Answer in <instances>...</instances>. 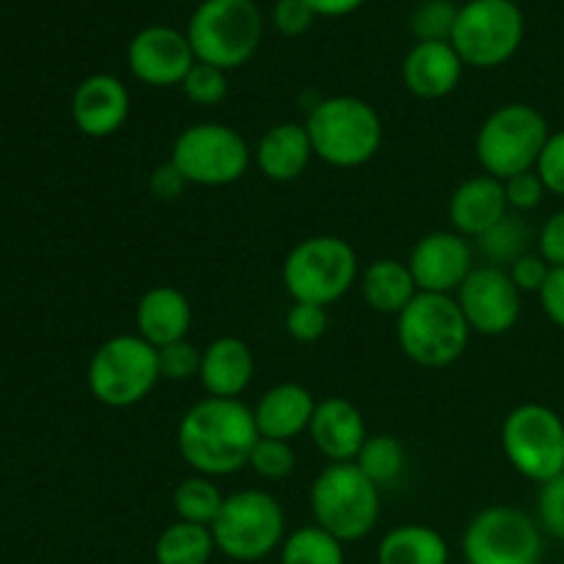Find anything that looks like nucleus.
<instances>
[{"label":"nucleus","instance_id":"obj_1","mask_svg":"<svg viewBox=\"0 0 564 564\" xmlns=\"http://www.w3.org/2000/svg\"><path fill=\"white\" fill-rule=\"evenodd\" d=\"M259 441L253 408L242 400L204 397L193 402L176 427V452L193 474L224 479L248 468Z\"/></svg>","mask_w":564,"mask_h":564},{"label":"nucleus","instance_id":"obj_2","mask_svg":"<svg viewBox=\"0 0 564 564\" xmlns=\"http://www.w3.org/2000/svg\"><path fill=\"white\" fill-rule=\"evenodd\" d=\"M306 132L314 158L330 169H361L383 147V119L361 97H325L308 110Z\"/></svg>","mask_w":564,"mask_h":564},{"label":"nucleus","instance_id":"obj_3","mask_svg":"<svg viewBox=\"0 0 564 564\" xmlns=\"http://www.w3.org/2000/svg\"><path fill=\"white\" fill-rule=\"evenodd\" d=\"M308 507L319 529L341 543H361L380 523V488L356 463H325L308 488Z\"/></svg>","mask_w":564,"mask_h":564},{"label":"nucleus","instance_id":"obj_4","mask_svg":"<svg viewBox=\"0 0 564 564\" xmlns=\"http://www.w3.org/2000/svg\"><path fill=\"white\" fill-rule=\"evenodd\" d=\"M358 275L361 262L356 248L339 235H312L295 242L281 268V281L292 301L325 308L358 286Z\"/></svg>","mask_w":564,"mask_h":564},{"label":"nucleus","instance_id":"obj_5","mask_svg":"<svg viewBox=\"0 0 564 564\" xmlns=\"http://www.w3.org/2000/svg\"><path fill=\"white\" fill-rule=\"evenodd\" d=\"M286 512L270 490L242 488L226 494L213 523L218 554L237 564H253L281 551L286 540Z\"/></svg>","mask_w":564,"mask_h":564},{"label":"nucleus","instance_id":"obj_6","mask_svg":"<svg viewBox=\"0 0 564 564\" xmlns=\"http://www.w3.org/2000/svg\"><path fill=\"white\" fill-rule=\"evenodd\" d=\"M471 336L455 295L419 292L397 317L400 350L422 369H444L460 361Z\"/></svg>","mask_w":564,"mask_h":564},{"label":"nucleus","instance_id":"obj_7","mask_svg":"<svg viewBox=\"0 0 564 564\" xmlns=\"http://www.w3.org/2000/svg\"><path fill=\"white\" fill-rule=\"evenodd\" d=\"M551 138L549 119L534 105L507 102L479 124L474 154L482 174L510 180L523 171L538 169L545 143Z\"/></svg>","mask_w":564,"mask_h":564},{"label":"nucleus","instance_id":"obj_8","mask_svg":"<svg viewBox=\"0 0 564 564\" xmlns=\"http://www.w3.org/2000/svg\"><path fill=\"white\" fill-rule=\"evenodd\" d=\"M158 347L138 334H119L94 350L86 369V383L94 400L113 411L135 408L160 383Z\"/></svg>","mask_w":564,"mask_h":564},{"label":"nucleus","instance_id":"obj_9","mask_svg":"<svg viewBox=\"0 0 564 564\" xmlns=\"http://www.w3.org/2000/svg\"><path fill=\"white\" fill-rule=\"evenodd\" d=\"M187 42L202 64L237 69L262 44V14L253 0H204L191 17Z\"/></svg>","mask_w":564,"mask_h":564},{"label":"nucleus","instance_id":"obj_10","mask_svg":"<svg viewBox=\"0 0 564 564\" xmlns=\"http://www.w3.org/2000/svg\"><path fill=\"white\" fill-rule=\"evenodd\" d=\"M169 160L191 185L229 187L253 165V147L231 124L196 121L174 138Z\"/></svg>","mask_w":564,"mask_h":564},{"label":"nucleus","instance_id":"obj_11","mask_svg":"<svg viewBox=\"0 0 564 564\" xmlns=\"http://www.w3.org/2000/svg\"><path fill=\"white\" fill-rule=\"evenodd\" d=\"M501 452L523 479L551 482L564 474V419L543 402L516 405L501 422Z\"/></svg>","mask_w":564,"mask_h":564},{"label":"nucleus","instance_id":"obj_12","mask_svg":"<svg viewBox=\"0 0 564 564\" xmlns=\"http://www.w3.org/2000/svg\"><path fill=\"white\" fill-rule=\"evenodd\" d=\"M545 532L534 516L512 505H490L463 532L466 564H540Z\"/></svg>","mask_w":564,"mask_h":564},{"label":"nucleus","instance_id":"obj_13","mask_svg":"<svg viewBox=\"0 0 564 564\" xmlns=\"http://www.w3.org/2000/svg\"><path fill=\"white\" fill-rule=\"evenodd\" d=\"M452 47L466 66L494 69L507 64L523 42V14L512 0H468L457 11Z\"/></svg>","mask_w":564,"mask_h":564},{"label":"nucleus","instance_id":"obj_14","mask_svg":"<svg viewBox=\"0 0 564 564\" xmlns=\"http://www.w3.org/2000/svg\"><path fill=\"white\" fill-rule=\"evenodd\" d=\"M455 297L471 334L490 339L510 334L523 312L521 290L512 284L505 268L494 264H477Z\"/></svg>","mask_w":564,"mask_h":564},{"label":"nucleus","instance_id":"obj_15","mask_svg":"<svg viewBox=\"0 0 564 564\" xmlns=\"http://www.w3.org/2000/svg\"><path fill=\"white\" fill-rule=\"evenodd\" d=\"M405 262L416 279L419 292L455 295L477 268V251L474 242L455 229H435L413 242Z\"/></svg>","mask_w":564,"mask_h":564},{"label":"nucleus","instance_id":"obj_16","mask_svg":"<svg viewBox=\"0 0 564 564\" xmlns=\"http://www.w3.org/2000/svg\"><path fill=\"white\" fill-rule=\"evenodd\" d=\"M127 64L141 83L154 88L182 86L187 72L196 64L187 33L165 25L143 28L127 47Z\"/></svg>","mask_w":564,"mask_h":564},{"label":"nucleus","instance_id":"obj_17","mask_svg":"<svg viewBox=\"0 0 564 564\" xmlns=\"http://www.w3.org/2000/svg\"><path fill=\"white\" fill-rule=\"evenodd\" d=\"M132 99L116 75H91L72 94V121L86 138L116 135L130 119Z\"/></svg>","mask_w":564,"mask_h":564},{"label":"nucleus","instance_id":"obj_18","mask_svg":"<svg viewBox=\"0 0 564 564\" xmlns=\"http://www.w3.org/2000/svg\"><path fill=\"white\" fill-rule=\"evenodd\" d=\"M308 438L328 463H356L358 452L369 438L367 419L356 402L345 397H325L317 400Z\"/></svg>","mask_w":564,"mask_h":564},{"label":"nucleus","instance_id":"obj_19","mask_svg":"<svg viewBox=\"0 0 564 564\" xmlns=\"http://www.w3.org/2000/svg\"><path fill=\"white\" fill-rule=\"evenodd\" d=\"M507 213H510V204L505 196V182L490 174L468 176L452 191L449 204H446L449 229L471 242L494 229Z\"/></svg>","mask_w":564,"mask_h":564},{"label":"nucleus","instance_id":"obj_20","mask_svg":"<svg viewBox=\"0 0 564 564\" xmlns=\"http://www.w3.org/2000/svg\"><path fill=\"white\" fill-rule=\"evenodd\" d=\"M257 375V358L251 345L240 336H218L202 347V369L198 383L207 397L218 400H240Z\"/></svg>","mask_w":564,"mask_h":564},{"label":"nucleus","instance_id":"obj_21","mask_svg":"<svg viewBox=\"0 0 564 564\" xmlns=\"http://www.w3.org/2000/svg\"><path fill=\"white\" fill-rule=\"evenodd\" d=\"M314 411H317V400H314L312 389L295 380H284L264 391L253 405V419H257V430L262 438L275 441H295L301 435H308L312 427Z\"/></svg>","mask_w":564,"mask_h":564},{"label":"nucleus","instance_id":"obj_22","mask_svg":"<svg viewBox=\"0 0 564 564\" xmlns=\"http://www.w3.org/2000/svg\"><path fill=\"white\" fill-rule=\"evenodd\" d=\"M312 160L314 149L303 121L270 124L259 135L257 147H253V165L262 171L264 180L279 182V185H290V182L301 180L308 165H312Z\"/></svg>","mask_w":564,"mask_h":564},{"label":"nucleus","instance_id":"obj_23","mask_svg":"<svg viewBox=\"0 0 564 564\" xmlns=\"http://www.w3.org/2000/svg\"><path fill=\"white\" fill-rule=\"evenodd\" d=\"M191 297L171 284L149 286L135 306V334L152 347H165L191 336Z\"/></svg>","mask_w":564,"mask_h":564},{"label":"nucleus","instance_id":"obj_24","mask_svg":"<svg viewBox=\"0 0 564 564\" xmlns=\"http://www.w3.org/2000/svg\"><path fill=\"white\" fill-rule=\"evenodd\" d=\"M463 66L452 42H416L402 64V80L413 97L444 99L460 86Z\"/></svg>","mask_w":564,"mask_h":564},{"label":"nucleus","instance_id":"obj_25","mask_svg":"<svg viewBox=\"0 0 564 564\" xmlns=\"http://www.w3.org/2000/svg\"><path fill=\"white\" fill-rule=\"evenodd\" d=\"M358 292L372 312L400 317L408 303L419 295L416 279L402 259L380 257L372 264L361 268L358 275Z\"/></svg>","mask_w":564,"mask_h":564},{"label":"nucleus","instance_id":"obj_26","mask_svg":"<svg viewBox=\"0 0 564 564\" xmlns=\"http://www.w3.org/2000/svg\"><path fill=\"white\" fill-rule=\"evenodd\" d=\"M444 534L427 523H400L378 543V564H449Z\"/></svg>","mask_w":564,"mask_h":564},{"label":"nucleus","instance_id":"obj_27","mask_svg":"<svg viewBox=\"0 0 564 564\" xmlns=\"http://www.w3.org/2000/svg\"><path fill=\"white\" fill-rule=\"evenodd\" d=\"M538 246V235L532 231L529 220L518 213H507L490 231L474 240V251L482 257V264L494 268H510L518 259L527 257Z\"/></svg>","mask_w":564,"mask_h":564},{"label":"nucleus","instance_id":"obj_28","mask_svg":"<svg viewBox=\"0 0 564 564\" xmlns=\"http://www.w3.org/2000/svg\"><path fill=\"white\" fill-rule=\"evenodd\" d=\"M215 545L213 529L198 523L174 521L154 540V562L158 564H213Z\"/></svg>","mask_w":564,"mask_h":564},{"label":"nucleus","instance_id":"obj_29","mask_svg":"<svg viewBox=\"0 0 564 564\" xmlns=\"http://www.w3.org/2000/svg\"><path fill=\"white\" fill-rule=\"evenodd\" d=\"M226 494L220 490L218 479L204 477V474H187L180 479L171 494V507H174L176 521L198 523V527L213 529L215 518L220 516Z\"/></svg>","mask_w":564,"mask_h":564},{"label":"nucleus","instance_id":"obj_30","mask_svg":"<svg viewBox=\"0 0 564 564\" xmlns=\"http://www.w3.org/2000/svg\"><path fill=\"white\" fill-rule=\"evenodd\" d=\"M279 564H345V543L317 523H308L286 534Z\"/></svg>","mask_w":564,"mask_h":564},{"label":"nucleus","instance_id":"obj_31","mask_svg":"<svg viewBox=\"0 0 564 564\" xmlns=\"http://www.w3.org/2000/svg\"><path fill=\"white\" fill-rule=\"evenodd\" d=\"M405 463V446H402L400 438H394V435L389 433L369 435L367 444L361 446V452H358L356 457V466L361 468L380 490L389 488V485H394L397 479L402 477Z\"/></svg>","mask_w":564,"mask_h":564},{"label":"nucleus","instance_id":"obj_32","mask_svg":"<svg viewBox=\"0 0 564 564\" xmlns=\"http://www.w3.org/2000/svg\"><path fill=\"white\" fill-rule=\"evenodd\" d=\"M295 466L297 455L290 441L262 438V435H259L257 446H253L251 457H248V468L259 479H268V482H281V479H286L295 471Z\"/></svg>","mask_w":564,"mask_h":564},{"label":"nucleus","instance_id":"obj_33","mask_svg":"<svg viewBox=\"0 0 564 564\" xmlns=\"http://www.w3.org/2000/svg\"><path fill=\"white\" fill-rule=\"evenodd\" d=\"M180 88L187 97V102L198 105V108H215V105L224 102L226 94H229V77H226V72L218 69V66L196 61Z\"/></svg>","mask_w":564,"mask_h":564},{"label":"nucleus","instance_id":"obj_34","mask_svg":"<svg viewBox=\"0 0 564 564\" xmlns=\"http://www.w3.org/2000/svg\"><path fill=\"white\" fill-rule=\"evenodd\" d=\"M457 6L452 0H424L413 11L411 28L419 42H449L457 22Z\"/></svg>","mask_w":564,"mask_h":564},{"label":"nucleus","instance_id":"obj_35","mask_svg":"<svg viewBox=\"0 0 564 564\" xmlns=\"http://www.w3.org/2000/svg\"><path fill=\"white\" fill-rule=\"evenodd\" d=\"M330 314L325 306L317 303H295L286 308L284 314V330L290 334L292 341L297 345H314V341L323 339L328 334Z\"/></svg>","mask_w":564,"mask_h":564},{"label":"nucleus","instance_id":"obj_36","mask_svg":"<svg viewBox=\"0 0 564 564\" xmlns=\"http://www.w3.org/2000/svg\"><path fill=\"white\" fill-rule=\"evenodd\" d=\"M158 364L160 378L174 380V383H185V380L198 378V369H202V347L193 345L191 339L174 341V345L160 347Z\"/></svg>","mask_w":564,"mask_h":564},{"label":"nucleus","instance_id":"obj_37","mask_svg":"<svg viewBox=\"0 0 564 564\" xmlns=\"http://www.w3.org/2000/svg\"><path fill=\"white\" fill-rule=\"evenodd\" d=\"M538 521L545 534L564 543V474L551 479V482L540 485Z\"/></svg>","mask_w":564,"mask_h":564},{"label":"nucleus","instance_id":"obj_38","mask_svg":"<svg viewBox=\"0 0 564 564\" xmlns=\"http://www.w3.org/2000/svg\"><path fill=\"white\" fill-rule=\"evenodd\" d=\"M505 196L510 204V213L529 215L543 204V198L549 196L543 180H540L538 171H523V174L510 176L505 180Z\"/></svg>","mask_w":564,"mask_h":564},{"label":"nucleus","instance_id":"obj_39","mask_svg":"<svg viewBox=\"0 0 564 564\" xmlns=\"http://www.w3.org/2000/svg\"><path fill=\"white\" fill-rule=\"evenodd\" d=\"M543 180L545 191L551 196L564 198V130L551 132L549 143H545L543 154L538 160V169H534Z\"/></svg>","mask_w":564,"mask_h":564},{"label":"nucleus","instance_id":"obj_40","mask_svg":"<svg viewBox=\"0 0 564 564\" xmlns=\"http://www.w3.org/2000/svg\"><path fill=\"white\" fill-rule=\"evenodd\" d=\"M507 273H510L512 284L521 290V295H540V290H543L545 281H549L551 275V264L545 262L538 251H529L527 257H521L516 264H510Z\"/></svg>","mask_w":564,"mask_h":564},{"label":"nucleus","instance_id":"obj_41","mask_svg":"<svg viewBox=\"0 0 564 564\" xmlns=\"http://www.w3.org/2000/svg\"><path fill=\"white\" fill-rule=\"evenodd\" d=\"M534 251L551 264V268H564V209H556L554 215L543 220L538 229V246Z\"/></svg>","mask_w":564,"mask_h":564},{"label":"nucleus","instance_id":"obj_42","mask_svg":"<svg viewBox=\"0 0 564 564\" xmlns=\"http://www.w3.org/2000/svg\"><path fill=\"white\" fill-rule=\"evenodd\" d=\"M314 17L317 14H314L306 0H279L273 9V25L284 36H301L312 28Z\"/></svg>","mask_w":564,"mask_h":564},{"label":"nucleus","instance_id":"obj_43","mask_svg":"<svg viewBox=\"0 0 564 564\" xmlns=\"http://www.w3.org/2000/svg\"><path fill=\"white\" fill-rule=\"evenodd\" d=\"M187 187H191V182L182 176V171L176 169L171 160L160 163L158 169L152 171V176H149V191H152V196L160 198V202H176L180 196H185Z\"/></svg>","mask_w":564,"mask_h":564},{"label":"nucleus","instance_id":"obj_44","mask_svg":"<svg viewBox=\"0 0 564 564\" xmlns=\"http://www.w3.org/2000/svg\"><path fill=\"white\" fill-rule=\"evenodd\" d=\"M538 301L545 317H549L556 328L564 330V268H551V275L549 281H545L543 290H540Z\"/></svg>","mask_w":564,"mask_h":564},{"label":"nucleus","instance_id":"obj_45","mask_svg":"<svg viewBox=\"0 0 564 564\" xmlns=\"http://www.w3.org/2000/svg\"><path fill=\"white\" fill-rule=\"evenodd\" d=\"M312 6L314 14H323V17H345L350 11H356L364 0H306Z\"/></svg>","mask_w":564,"mask_h":564},{"label":"nucleus","instance_id":"obj_46","mask_svg":"<svg viewBox=\"0 0 564 564\" xmlns=\"http://www.w3.org/2000/svg\"><path fill=\"white\" fill-rule=\"evenodd\" d=\"M560 564H564V562H560Z\"/></svg>","mask_w":564,"mask_h":564}]
</instances>
